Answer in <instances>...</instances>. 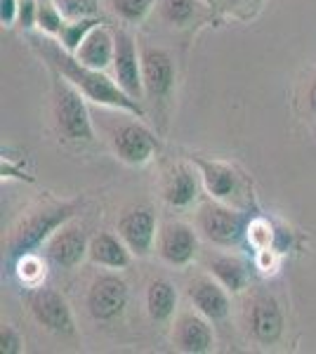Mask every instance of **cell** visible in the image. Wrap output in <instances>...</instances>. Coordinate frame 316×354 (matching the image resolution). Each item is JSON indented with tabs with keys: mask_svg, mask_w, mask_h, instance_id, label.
<instances>
[{
	"mask_svg": "<svg viewBox=\"0 0 316 354\" xmlns=\"http://www.w3.org/2000/svg\"><path fill=\"white\" fill-rule=\"evenodd\" d=\"M31 43L40 50V55L55 66L59 76H64L68 83H73L88 100L97 102L102 106H111V109H123L137 118H145V109L137 100L125 93L123 88L111 81L100 68H90L78 59L73 53H68L64 45H57L53 36L48 38H31Z\"/></svg>",
	"mask_w": 316,
	"mask_h": 354,
	"instance_id": "obj_1",
	"label": "cell"
},
{
	"mask_svg": "<svg viewBox=\"0 0 316 354\" xmlns=\"http://www.w3.org/2000/svg\"><path fill=\"white\" fill-rule=\"evenodd\" d=\"M78 203H62L53 205V208H43L38 213H31L28 218L21 220V225L17 227L10 236V255L12 258H21L28 255L33 248H38L45 239H50L53 234L59 230L62 225H66L68 220L76 215Z\"/></svg>",
	"mask_w": 316,
	"mask_h": 354,
	"instance_id": "obj_2",
	"label": "cell"
},
{
	"mask_svg": "<svg viewBox=\"0 0 316 354\" xmlns=\"http://www.w3.org/2000/svg\"><path fill=\"white\" fill-rule=\"evenodd\" d=\"M83 93L73 83L57 81L55 83V118L59 133L71 142H93L95 130L90 123V113L85 106Z\"/></svg>",
	"mask_w": 316,
	"mask_h": 354,
	"instance_id": "obj_3",
	"label": "cell"
},
{
	"mask_svg": "<svg viewBox=\"0 0 316 354\" xmlns=\"http://www.w3.org/2000/svg\"><path fill=\"white\" fill-rule=\"evenodd\" d=\"M128 283L118 274H102L88 288V312L95 322H113L128 307Z\"/></svg>",
	"mask_w": 316,
	"mask_h": 354,
	"instance_id": "obj_4",
	"label": "cell"
},
{
	"mask_svg": "<svg viewBox=\"0 0 316 354\" xmlns=\"http://www.w3.org/2000/svg\"><path fill=\"white\" fill-rule=\"evenodd\" d=\"M28 307L36 322L50 333L57 335H73L76 333V324H73V314L64 295L57 293L53 288H36L28 295Z\"/></svg>",
	"mask_w": 316,
	"mask_h": 354,
	"instance_id": "obj_5",
	"label": "cell"
},
{
	"mask_svg": "<svg viewBox=\"0 0 316 354\" xmlns=\"http://www.w3.org/2000/svg\"><path fill=\"white\" fill-rule=\"evenodd\" d=\"M196 225L208 241L220 245H234L243 236V218L217 201H205L201 205Z\"/></svg>",
	"mask_w": 316,
	"mask_h": 354,
	"instance_id": "obj_6",
	"label": "cell"
},
{
	"mask_svg": "<svg viewBox=\"0 0 316 354\" xmlns=\"http://www.w3.org/2000/svg\"><path fill=\"white\" fill-rule=\"evenodd\" d=\"M175 62L168 50L151 48V45L142 50V78H145V95L149 100H168L175 90Z\"/></svg>",
	"mask_w": 316,
	"mask_h": 354,
	"instance_id": "obj_7",
	"label": "cell"
},
{
	"mask_svg": "<svg viewBox=\"0 0 316 354\" xmlns=\"http://www.w3.org/2000/svg\"><path fill=\"white\" fill-rule=\"evenodd\" d=\"M113 73L116 83L132 100L140 102L145 95V78H142V55L137 53V43L128 31L116 33V53H113Z\"/></svg>",
	"mask_w": 316,
	"mask_h": 354,
	"instance_id": "obj_8",
	"label": "cell"
},
{
	"mask_svg": "<svg viewBox=\"0 0 316 354\" xmlns=\"http://www.w3.org/2000/svg\"><path fill=\"white\" fill-rule=\"evenodd\" d=\"M118 234L132 250V255L147 258L154 248V239H156V215H154V210L149 205L128 208L118 220Z\"/></svg>",
	"mask_w": 316,
	"mask_h": 354,
	"instance_id": "obj_9",
	"label": "cell"
},
{
	"mask_svg": "<svg viewBox=\"0 0 316 354\" xmlns=\"http://www.w3.org/2000/svg\"><path fill=\"white\" fill-rule=\"evenodd\" d=\"M198 250V236L187 222H165L158 232V253L172 267H187Z\"/></svg>",
	"mask_w": 316,
	"mask_h": 354,
	"instance_id": "obj_10",
	"label": "cell"
},
{
	"mask_svg": "<svg viewBox=\"0 0 316 354\" xmlns=\"http://www.w3.org/2000/svg\"><path fill=\"white\" fill-rule=\"evenodd\" d=\"M88 253H90L88 234H85L80 225H71V222L62 225L48 241V258L57 267H64V270H73L76 265H80Z\"/></svg>",
	"mask_w": 316,
	"mask_h": 354,
	"instance_id": "obj_11",
	"label": "cell"
},
{
	"mask_svg": "<svg viewBox=\"0 0 316 354\" xmlns=\"http://www.w3.org/2000/svg\"><path fill=\"white\" fill-rule=\"evenodd\" d=\"M113 149L120 161L130 165H145L158 151V140L145 125L125 123L113 133Z\"/></svg>",
	"mask_w": 316,
	"mask_h": 354,
	"instance_id": "obj_12",
	"label": "cell"
},
{
	"mask_svg": "<svg viewBox=\"0 0 316 354\" xmlns=\"http://www.w3.org/2000/svg\"><path fill=\"white\" fill-rule=\"evenodd\" d=\"M172 340H175L177 350L187 354H203L215 347V333H212L210 319L203 314L187 312L175 322L172 330Z\"/></svg>",
	"mask_w": 316,
	"mask_h": 354,
	"instance_id": "obj_13",
	"label": "cell"
},
{
	"mask_svg": "<svg viewBox=\"0 0 316 354\" xmlns=\"http://www.w3.org/2000/svg\"><path fill=\"white\" fill-rule=\"evenodd\" d=\"M189 298H192L196 312H201L203 317H208L210 322H222L229 317V295L227 288L222 286L217 279L210 277H198L189 283Z\"/></svg>",
	"mask_w": 316,
	"mask_h": 354,
	"instance_id": "obj_14",
	"label": "cell"
},
{
	"mask_svg": "<svg viewBox=\"0 0 316 354\" xmlns=\"http://www.w3.org/2000/svg\"><path fill=\"white\" fill-rule=\"evenodd\" d=\"M250 333L252 338L262 345H274L281 333H284V314H281L279 302L269 295H260L250 307Z\"/></svg>",
	"mask_w": 316,
	"mask_h": 354,
	"instance_id": "obj_15",
	"label": "cell"
},
{
	"mask_svg": "<svg viewBox=\"0 0 316 354\" xmlns=\"http://www.w3.org/2000/svg\"><path fill=\"white\" fill-rule=\"evenodd\" d=\"M113 53H116V33H111L106 26L100 24L88 33V38L80 43V48L73 55L85 66L104 71L109 64H113Z\"/></svg>",
	"mask_w": 316,
	"mask_h": 354,
	"instance_id": "obj_16",
	"label": "cell"
},
{
	"mask_svg": "<svg viewBox=\"0 0 316 354\" xmlns=\"http://www.w3.org/2000/svg\"><path fill=\"white\" fill-rule=\"evenodd\" d=\"M198 182L194 170L185 163H177L168 170L163 180V198L175 208H187L196 201Z\"/></svg>",
	"mask_w": 316,
	"mask_h": 354,
	"instance_id": "obj_17",
	"label": "cell"
},
{
	"mask_svg": "<svg viewBox=\"0 0 316 354\" xmlns=\"http://www.w3.org/2000/svg\"><path fill=\"white\" fill-rule=\"evenodd\" d=\"M132 250L125 245L123 239L113 236V234H97L90 239V253L88 258L100 267L109 270H125L130 265Z\"/></svg>",
	"mask_w": 316,
	"mask_h": 354,
	"instance_id": "obj_18",
	"label": "cell"
},
{
	"mask_svg": "<svg viewBox=\"0 0 316 354\" xmlns=\"http://www.w3.org/2000/svg\"><path fill=\"white\" fill-rule=\"evenodd\" d=\"M177 307V290L168 279H154L147 288V312L154 322H168Z\"/></svg>",
	"mask_w": 316,
	"mask_h": 354,
	"instance_id": "obj_19",
	"label": "cell"
},
{
	"mask_svg": "<svg viewBox=\"0 0 316 354\" xmlns=\"http://www.w3.org/2000/svg\"><path fill=\"white\" fill-rule=\"evenodd\" d=\"M201 175H203V185L212 198H227L236 189V173L224 163H210L198 161Z\"/></svg>",
	"mask_w": 316,
	"mask_h": 354,
	"instance_id": "obj_20",
	"label": "cell"
},
{
	"mask_svg": "<svg viewBox=\"0 0 316 354\" xmlns=\"http://www.w3.org/2000/svg\"><path fill=\"white\" fill-rule=\"evenodd\" d=\"M210 272H212V277H215L227 290H232V293H239V290L245 286V267L239 258L220 255V258L210 260Z\"/></svg>",
	"mask_w": 316,
	"mask_h": 354,
	"instance_id": "obj_21",
	"label": "cell"
},
{
	"mask_svg": "<svg viewBox=\"0 0 316 354\" xmlns=\"http://www.w3.org/2000/svg\"><path fill=\"white\" fill-rule=\"evenodd\" d=\"M102 19L100 17H85V19H71V21H64V26H62L59 31V41L62 45L68 50V53H76L80 48V43L88 38V33L93 31L95 26H100Z\"/></svg>",
	"mask_w": 316,
	"mask_h": 354,
	"instance_id": "obj_22",
	"label": "cell"
},
{
	"mask_svg": "<svg viewBox=\"0 0 316 354\" xmlns=\"http://www.w3.org/2000/svg\"><path fill=\"white\" fill-rule=\"evenodd\" d=\"M160 15L172 26H187L196 15V0H160Z\"/></svg>",
	"mask_w": 316,
	"mask_h": 354,
	"instance_id": "obj_23",
	"label": "cell"
},
{
	"mask_svg": "<svg viewBox=\"0 0 316 354\" xmlns=\"http://www.w3.org/2000/svg\"><path fill=\"white\" fill-rule=\"evenodd\" d=\"M64 26V12L55 0H38V28L45 36H59Z\"/></svg>",
	"mask_w": 316,
	"mask_h": 354,
	"instance_id": "obj_24",
	"label": "cell"
},
{
	"mask_svg": "<svg viewBox=\"0 0 316 354\" xmlns=\"http://www.w3.org/2000/svg\"><path fill=\"white\" fill-rule=\"evenodd\" d=\"M113 12L125 21H142L151 12L154 0H111Z\"/></svg>",
	"mask_w": 316,
	"mask_h": 354,
	"instance_id": "obj_25",
	"label": "cell"
},
{
	"mask_svg": "<svg viewBox=\"0 0 316 354\" xmlns=\"http://www.w3.org/2000/svg\"><path fill=\"white\" fill-rule=\"evenodd\" d=\"M59 10L68 19H85L100 15V0H57Z\"/></svg>",
	"mask_w": 316,
	"mask_h": 354,
	"instance_id": "obj_26",
	"label": "cell"
},
{
	"mask_svg": "<svg viewBox=\"0 0 316 354\" xmlns=\"http://www.w3.org/2000/svg\"><path fill=\"white\" fill-rule=\"evenodd\" d=\"M17 24L21 28L38 26V0H19V12H17Z\"/></svg>",
	"mask_w": 316,
	"mask_h": 354,
	"instance_id": "obj_27",
	"label": "cell"
},
{
	"mask_svg": "<svg viewBox=\"0 0 316 354\" xmlns=\"http://www.w3.org/2000/svg\"><path fill=\"white\" fill-rule=\"evenodd\" d=\"M19 274L24 281H36V279L43 277L45 270H43V265H40V260L28 253V255H21L19 258Z\"/></svg>",
	"mask_w": 316,
	"mask_h": 354,
	"instance_id": "obj_28",
	"label": "cell"
},
{
	"mask_svg": "<svg viewBox=\"0 0 316 354\" xmlns=\"http://www.w3.org/2000/svg\"><path fill=\"white\" fill-rule=\"evenodd\" d=\"M0 350L3 354H19L21 352V335L12 326L0 328Z\"/></svg>",
	"mask_w": 316,
	"mask_h": 354,
	"instance_id": "obj_29",
	"label": "cell"
},
{
	"mask_svg": "<svg viewBox=\"0 0 316 354\" xmlns=\"http://www.w3.org/2000/svg\"><path fill=\"white\" fill-rule=\"evenodd\" d=\"M248 236L260 250L269 248V243H272V230L267 227V222H252L250 230H248Z\"/></svg>",
	"mask_w": 316,
	"mask_h": 354,
	"instance_id": "obj_30",
	"label": "cell"
},
{
	"mask_svg": "<svg viewBox=\"0 0 316 354\" xmlns=\"http://www.w3.org/2000/svg\"><path fill=\"white\" fill-rule=\"evenodd\" d=\"M19 12V0H0V21L5 26H12Z\"/></svg>",
	"mask_w": 316,
	"mask_h": 354,
	"instance_id": "obj_31",
	"label": "cell"
},
{
	"mask_svg": "<svg viewBox=\"0 0 316 354\" xmlns=\"http://www.w3.org/2000/svg\"><path fill=\"white\" fill-rule=\"evenodd\" d=\"M309 106H312V111L316 113V81L312 83V88H309Z\"/></svg>",
	"mask_w": 316,
	"mask_h": 354,
	"instance_id": "obj_32",
	"label": "cell"
},
{
	"mask_svg": "<svg viewBox=\"0 0 316 354\" xmlns=\"http://www.w3.org/2000/svg\"><path fill=\"white\" fill-rule=\"evenodd\" d=\"M203 3H215V0H203Z\"/></svg>",
	"mask_w": 316,
	"mask_h": 354,
	"instance_id": "obj_33",
	"label": "cell"
}]
</instances>
